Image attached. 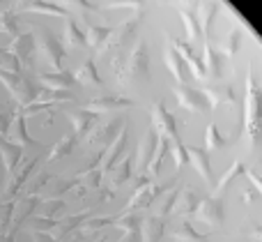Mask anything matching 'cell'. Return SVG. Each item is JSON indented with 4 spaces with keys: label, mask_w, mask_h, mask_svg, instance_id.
I'll use <instances>...</instances> for the list:
<instances>
[{
    "label": "cell",
    "mask_w": 262,
    "mask_h": 242,
    "mask_svg": "<svg viewBox=\"0 0 262 242\" xmlns=\"http://www.w3.org/2000/svg\"><path fill=\"white\" fill-rule=\"evenodd\" d=\"M51 180H55L53 175H51L49 171H41L39 175H35V180H30V185H28L23 196H39V192L46 187V185H51Z\"/></svg>",
    "instance_id": "obj_29"
},
{
    "label": "cell",
    "mask_w": 262,
    "mask_h": 242,
    "mask_svg": "<svg viewBox=\"0 0 262 242\" xmlns=\"http://www.w3.org/2000/svg\"><path fill=\"white\" fill-rule=\"evenodd\" d=\"M41 49H44L49 63L53 65L55 69H62L64 58H67V51H64V44L49 30V28H41Z\"/></svg>",
    "instance_id": "obj_7"
},
{
    "label": "cell",
    "mask_w": 262,
    "mask_h": 242,
    "mask_svg": "<svg viewBox=\"0 0 262 242\" xmlns=\"http://www.w3.org/2000/svg\"><path fill=\"white\" fill-rule=\"evenodd\" d=\"M0 157H3L7 178H12L14 171L18 169V164H21V159H23V146L9 141V138H0Z\"/></svg>",
    "instance_id": "obj_13"
},
{
    "label": "cell",
    "mask_w": 262,
    "mask_h": 242,
    "mask_svg": "<svg viewBox=\"0 0 262 242\" xmlns=\"http://www.w3.org/2000/svg\"><path fill=\"white\" fill-rule=\"evenodd\" d=\"M37 81L46 88H62V90H72L74 86H78L76 74H72L69 69H55V72H41L37 76Z\"/></svg>",
    "instance_id": "obj_11"
},
{
    "label": "cell",
    "mask_w": 262,
    "mask_h": 242,
    "mask_svg": "<svg viewBox=\"0 0 262 242\" xmlns=\"http://www.w3.org/2000/svg\"><path fill=\"white\" fill-rule=\"evenodd\" d=\"M136 102L131 97H124V95H118V92H108V95H99V97H92L88 102V109L90 111H97V113H104V111H118V109H129L134 106Z\"/></svg>",
    "instance_id": "obj_8"
},
{
    "label": "cell",
    "mask_w": 262,
    "mask_h": 242,
    "mask_svg": "<svg viewBox=\"0 0 262 242\" xmlns=\"http://www.w3.org/2000/svg\"><path fill=\"white\" fill-rule=\"evenodd\" d=\"M136 171H138V155H136V150H131V152H127V157H124V159L108 173V180H111V185H113V189H120L127 183H131V178L136 175Z\"/></svg>",
    "instance_id": "obj_6"
},
{
    "label": "cell",
    "mask_w": 262,
    "mask_h": 242,
    "mask_svg": "<svg viewBox=\"0 0 262 242\" xmlns=\"http://www.w3.org/2000/svg\"><path fill=\"white\" fill-rule=\"evenodd\" d=\"M67 118L72 123V132L76 134L78 141H85V138L92 136L97 127H99V120L101 113L90 109H76V111H67Z\"/></svg>",
    "instance_id": "obj_3"
},
{
    "label": "cell",
    "mask_w": 262,
    "mask_h": 242,
    "mask_svg": "<svg viewBox=\"0 0 262 242\" xmlns=\"http://www.w3.org/2000/svg\"><path fill=\"white\" fill-rule=\"evenodd\" d=\"M35 35L32 32H21L18 37H14L12 44H9V51L12 53H16V58L23 63V67H28V65L32 63V58H35Z\"/></svg>",
    "instance_id": "obj_10"
},
{
    "label": "cell",
    "mask_w": 262,
    "mask_h": 242,
    "mask_svg": "<svg viewBox=\"0 0 262 242\" xmlns=\"http://www.w3.org/2000/svg\"><path fill=\"white\" fill-rule=\"evenodd\" d=\"M127 125H129V120L124 118V115H115L111 123L99 125V127L92 132L90 141L95 143V146H99V148H108V146H113L115 138L120 136V132H122Z\"/></svg>",
    "instance_id": "obj_5"
},
{
    "label": "cell",
    "mask_w": 262,
    "mask_h": 242,
    "mask_svg": "<svg viewBox=\"0 0 262 242\" xmlns=\"http://www.w3.org/2000/svg\"><path fill=\"white\" fill-rule=\"evenodd\" d=\"M0 69H7V72L21 74L23 72V63L16 58V53H12L9 49H0Z\"/></svg>",
    "instance_id": "obj_28"
},
{
    "label": "cell",
    "mask_w": 262,
    "mask_h": 242,
    "mask_svg": "<svg viewBox=\"0 0 262 242\" xmlns=\"http://www.w3.org/2000/svg\"><path fill=\"white\" fill-rule=\"evenodd\" d=\"M28 226H30L32 233H49V231L53 229H60V219H53V217H30V221H28Z\"/></svg>",
    "instance_id": "obj_25"
},
{
    "label": "cell",
    "mask_w": 262,
    "mask_h": 242,
    "mask_svg": "<svg viewBox=\"0 0 262 242\" xmlns=\"http://www.w3.org/2000/svg\"><path fill=\"white\" fill-rule=\"evenodd\" d=\"M39 162H44V155L32 157V159H28L21 169L14 171V175L7 178V185H5L3 201H16V196L23 192V187L30 183V178H32V173H35V169L39 166Z\"/></svg>",
    "instance_id": "obj_1"
},
{
    "label": "cell",
    "mask_w": 262,
    "mask_h": 242,
    "mask_svg": "<svg viewBox=\"0 0 262 242\" xmlns=\"http://www.w3.org/2000/svg\"><path fill=\"white\" fill-rule=\"evenodd\" d=\"M127 78L129 81H149V51L145 39H138L131 49Z\"/></svg>",
    "instance_id": "obj_2"
},
{
    "label": "cell",
    "mask_w": 262,
    "mask_h": 242,
    "mask_svg": "<svg viewBox=\"0 0 262 242\" xmlns=\"http://www.w3.org/2000/svg\"><path fill=\"white\" fill-rule=\"evenodd\" d=\"M115 224V215L113 217H90V219L83 224L81 231H85V233L90 235H99L104 229H108V226Z\"/></svg>",
    "instance_id": "obj_27"
},
{
    "label": "cell",
    "mask_w": 262,
    "mask_h": 242,
    "mask_svg": "<svg viewBox=\"0 0 262 242\" xmlns=\"http://www.w3.org/2000/svg\"><path fill=\"white\" fill-rule=\"evenodd\" d=\"M35 3H39V0H18V3H16V12L18 14H26V9L30 7V5H35Z\"/></svg>",
    "instance_id": "obj_37"
},
{
    "label": "cell",
    "mask_w": 262,
    "mask_h": 242,
    "mask_svg": "<svg viewBox=\"0 0 262 242\" xmlns=\"http://www.w3.org/2000/svg\"><path fill=\"white\" fill-rule=\"evenodd\" d=\"M67 3L74 5V7H78V9H83V12H88V9H97L90 0H67Z\"/></svg>",
    "instance_id": "obj_35"
},
{
    "label": "cell",
    "mask_w": 262,
    "mask_h": 242,
    "mask_svg": "<svg viewBox=\"0 0 262 242\" xmlns=\"http://www.w3.org/2000/svg\"><path fill=\"white\" fill-rule=\"evenodd\" d=\"M129 138H131V132H129V125L120 132V136L115 138V143L111 146V152L106 155V159H104V164H101V169H104V173L108 175L111 171L115 169V166L120 164V162L127 157V148H129Z\"/></svg>",
    "instance_id": "obj_9"
},
{
    "label": "cell",
    "mask_w": 262,
    "mask_h": 242,
    "mask_svg": "<svg viewBox=\"0 0 262 242\" xmlns=\"http://www.w3.org/2000/svg\"><path fill=\"white\" fill-rule=\"evenodd\" d=\"M76 81H78V86H88V88L104 86V78H101V74H99V69H97V63H95L92 55L81 65V69L76 72Z\"/></svg>",
    "instance_id": "obj_15"
},
{
    "label": "cell",
    "mask_w": 262,
    "mask_h": 242,
    "mask_svg": "<svg viewBox=\"0 0 262 242\" xmlns=\"http://www.w3.org/2000/svg\"><path fill=\"white\" fill-rule=\"evenodd\" d=\"M12 136H14V143H18V146H23V148H44V143L30 136L28 125H26V115H23L21 111L16 113V120H14Z\"/></svg>",
    "instance_id": "obj_16"
},
{
    "label": "cell",
    "mask_w": 262,
    "mask_h": 242,
    "mask_svg": "<svg viewBox=\"0 0 262 242\" xmlns=\"http://www.w3.org/2000/svg\"><path fill=\"white\" fill-rule=\"evenodd\" d=\"M41 196H21L16 201V210H14V221H12V231L9 233L14 235V238H18V233H21V229L30 221V217L35 215L37 208H41Z\"/></svg>",
    "instance_id": "obj_4"
},
{
    "label": "cell",
    "mask_w": 262,
    "mask_h": 242,
    "mask_svg": "<svg viewBox=\"0 0 262 242\" xmlns=\"http://www.w3.org/2000/svg\"><path fill=\"white\" fill-rule=\"evenodd\" d=\"M41 95L46 97V102H55V104H62V102H74V99H76L72 90H62V88H46L44 86Z\"/></svg>",
    "instance_id": "obj_30"
},
{
    "label": "cell",
    "mask_w": 262,
    "mask_h": 242,
    "mask_svg": "<svg viewBox=\"0 0 262 242\" xmlns=\"http://www.w3.org/2000/svg\"><path fill=\"white\" fill-rule=\"evenodd\" d=\"M9 3H12V0H0V14H3L5 9H7V5H9Z\"/></svg>",
    "instance_id": "obj_38"
},
{
    "label": "cell",
    "mask_w": 262,
    "mask_h": 242,
    "mask_svg": "<svg viewBox=\"0 0 262 242\" xmlns=\"http://www.w3.org/2000/svg\"><path fill=\"white\" fill-rule=\"evenodd\" d=\"M83 185V180L78 175H67V178H55L53 185H51V192H53L55 198H62L64 194L69 192H76L78 187Z\"/></svg>",
    "instance_id": "obj_21"
},
{
    "label": "cell",
    "mask_w": 262,
    "mask_h": 242,
    "mask_svg": "<svg viewBox=\"0 0 262 242\" xmlns=\"http://www.w3.org/2000/svg\"><path fill=\"white\" fill-rule=\"evenodd\" d=\"M90 217H92V210H83V212H78V215H72V217L60 219V235H69V233L81 231L83 224H85Z\"/></svg>",
    "instance_id": "obj_20"
},
{
    "label": "cell",
    "mask_w": 262,
    "mask_h": 242,
    "mask_svg": "<svg viewBox=\"0 0 262 242\" xmlns=\"http://www.w3.org/2000/svg\"><path fill=\"white\" fill-rule=\"evenodd\" d=\"M64 210H67V201H64V198L51 196L41 203V217H53V219H58Z\"/></svg>",
    "instance_id": "obj_24"
},
{
    "label": "cell",
    "mask_w": 262,
    "mask_h": 242,
    "mask_svg": "<svg viewBox=\"0 0 262 242\" xmlns=\"http://www.w3.org/2000/svg\"><path fill=\"white\" fill-rule=\"evenodd\" d=\"M41 90H44V86H41L37 78H32V76H26L23 74V78H21V86H18V90H16V104H18V109H23V106H30V104H35L37 99H39V95H41Z\"/></svg>",
    "instance_id": "obj_12"
},
{
    "label": "cell",
    "mask_w": 262,
    "mask_h": 242,
    "mask_svg": "<svg viewBox=\"0 0 262 242\" xmlns=\"http://www.w3.org/2000/svg\"><path fill=\"white\" fill-rule=\"evenodd\" d=\"M106 9H115V7H136V9H143L145 7V0H108L104 5Z\"/></svg>",
    "instance_id": "obj_33"
},
{
    "label": "cell",
    "mask_w": 262,
    "mask_h": 242,
    "mask_svg": "<svg viewBox=\"0 0 262 242\" xmlns=\"http://www.w3.org/2000/svg\"><path fill=\"white\" fill-rule=\"evenodd\" d=\"M21 78L23 74H14V72H7V69H0V83L9 90V95L16 97V90L21 86Z\"/></svg>",
    "instance_id": "obj_32"
},
{
    "label": "cell",
    "mask_w": 262,
    "mask_h": 242,
    "mask_svg": "<svg viewBox=\"0 0 262 242\" xmlns=\"http://www.w3.org/2000/svg\"><path fill=\"white\" fill-rule=\"evenodd\" d=\"M0 32L12 35V39L21 35V28H18V12H16V9H5V12L0 14Z\"/></svg>",
    "instance_id": "obj_23"
},
{
    "label": "cell",
    "mask_w": 262,
    "mask_h": 242,
    "mask_svg": "<svg viewBox=\"0 0 262 242\" xmlns=\"http://www.w3.org/2000/svg\"><path fill=\"white\" fill-rule=\"evenodd\" d=\"M26 12H30V14H49V16H64V18H69V16H67L69 9L64 7V5L49 3V0H39V3L30 5Z\"/></svg>",
    "instance_id": "obj_22"
},
{
    "label": "cell",
    "mask_w": 262,
    "mask_h": 242,
    "mask_svg": "<svg viewBox=\"0 0 262 242\" xmlns=\"http://www.w3.org/2000/svg\"><path fill=\"white\" fill-rule=\"evenodd\" d=\"M88 46L92 49V53H99L106 49V44L113 37V28L104 26V23H90L88 21Z\"/></svg>",
    "instance_id": "obj_14"
},
{
    "label": "cell",
    "mask_w": 262,
    "mask_h": 242,
    "mask_svg": "<svg viewBox=\"0 0 262 242\" xmlns=\"http://www.w3.org/2000/svg\"><path fill=\"white\" fill-rule=\"evenodd\" d=\"M120 242H145V238H143V229L124 231V235L120 238Z\"/></svg>",
    "instance_id": "obj_34"
},
{
    "label": "cell",
    "mask_w": 262,
    "mask_h": 242,
    "mask_svg": "<svg viewBox=\"0 0 262 242\" xmlns=\"http://www.w3.org/2000/svg\"><path fill=\"white\" fill-rule=\"evenodd\" d=\"M14 210H16V201H0V242H16L9 231H12Z\"/></svg>",
    "instance_id": "obj_17"
},
{
    "label": "cell",
    "mask_w": 262,
    "mask_h": 242,
    "mask_svg": "<svg viewBox=\"0 0 262 242\" xmlns=\"http://www.w3.org/2000/svg\"><path fill=\"white\" fill-rule=\"evenodd\" d=\"M18 109L16 106H9L7 109H0V138H9V132L14 127V120H16Z\"/></svg>",
    "instance_id": "obj_26"
},
{
    "label": "cell",
    "mask_w": 262,
    "mask_h": 242,
    "mask_svg": "<svg viewBox=\"0 0 262 242\" xmlns=\"http://www.w3.org/2000/svg\"><path fill=\"white\" fill-rule=\"evenodd\" d=\"M64 42L72 49H88V32L74 18H64Z\"/></svg>",
    "instance_id": "obj_19"
},
{
    "label": "cell",
    "mask_w": 262,
    "mask_h": 242,
    "mask_svg": "<svg viewBox=\"0 0 262 242\" xmlns=\"http://www.w3.org/2000/svg\"><path fill=\"white\" fill-rule=\"evenodd\" d=\"M78 143L81 141L76 138V134L74 132L64 134V136L60 138L58 143H53V148L49 150V162H60V159H64V157H69L74 150H76Z\"/></svg>",
    "instance_id": "obj_18"
},
{
    "label": "cell",
    "mask_w": 262,
    "mask_h": 242,
    "mask_svg": "<svg viewBox=\"0 0 262 242\" xmlns=\"http://www.w3.org/2000/svg\"><path fill=\"white\" fill-rule=\"evenodd\" d=\"M95 242H108V240H95Z\"/></svg>",
    "instance_id": "obj_39"
},
{
    "label": "cell",
    "mask_w": 262,
    "mask_h": 242,
    "mask_svg": "<svg viewBox=\"0 0 262 242\" xmlns=\"http://www.w3.org/2000/svg\"><path fill=\"white\" fill-rule=\"evenodd\" d=\"M78 178L83 180V185H85L88 189H101L104 187L106 173H104V169H95V171H88V173L78 175Z\"/></svg>",
    "instance_id": "obj_31"
},
{
    "label": "cell",
    "mask_w": 262,
    "mask_h": 242,
    "mask_svg": "<svg viewBox=\"0 0 262 242\" xmlns=\"http://www.w3.org/2000/svg\"><path fill=\"white\" fill-rule=\"evenodd\" d=\"M32 242H62L60 238H53L49 233H32Z\"/></svg>",
    "instance_id": "obj_36"
}]
</instances>
